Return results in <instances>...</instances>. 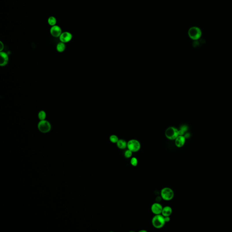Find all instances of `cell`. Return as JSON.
I'll return each instance as SVG.
<instances>
[{
  "label": "cell",
  "instance_id": "1",
  "mask_svg": "<svg viewBox=\"0 0 232 232\" xmlns=\"http://www.w3.org/2000/svg\"><path fill=\"white\" fill-rule=\"evenodd\" d=\"M152 223L153 226L157 229L163 228L166 223L165 220L164 216L161 214L155 215L152 219Z\"/></svg>",
  "mask_w": 232,
  "mask_h": 232
},
{
  "label": "cell",
  "instance_id": "2",
  "mask_svg": "<svg viewBox=\"0 0 232 232\" xmlns=\"http://www.w3.org/2000/svg\"><path fill=\"white\" fill-rule=\"evenodd\" d=\"M161 196L163 200L168 201L173 199L174 192L173 189L169 187H165L161 190Z\"/></svg>",
  "mask_w": 232,
  "mask_h": 232
},
{
  "label": "cell",
  "instance_id": "3",
  "mask_svg": "<svg viewBox=\"0 0 232 232\" xmlns=\"http://www.w3.org/2000/svg\"><path fill=\"white\" fill-rule=\"evenodd\" d=\"M165 136L166 138L169 140H175L177 137L179 136V130L175 127H169L165 130Z\"/></svg>",
  "mask_w": 232,
  "mask_h": 232
},
{
  "label": "cell",
  "instance_id": "4",
  "mask_svg": "<svg viewBox=\"0 0 232 232\" xmlns=\"http://www.w3.org/2000/svg\"><path fill=\"white\" fill-rule=\"evenodd\" d=\"M127 148L132 152H137L140 150L141 148L140 141L136 139H131L128 142Z\"/></svg>",
  "mask_w": 232,
  "mask_h": 232
},
{
  "label": "cell",
  "instance_id": "5",
  "mask_svg": "<svg viewBox=\"0 0 232 232\" xmlns=\"http://www.w3.org/2000/svg\"><path fill=\"white\" fill-rule=\"evenodd\" d=\"M188 35L190 39L193 40H197L200 38L202 35L201 30L199 28L196 26L192 27L188 31Z\"/></svg>",
  "mask_w": 232,
  "mask_h": 232
},
{
  "label": "cell",
  "instance_id": "6",
  "mask_svg": "<svg viewBox=\"0 0 232 232\" xmlns=\"http://www.w3.org/2000/svg\"><path fill=\"white\" fill-rule=\"evenodd\" d=\"M38 128L39 131L42 133L48 132L51 128V124L48 121L44 120L40 121L38 125Z\"/></svg>",
  "mask_w": 232,
  "mask_h": 232
},
{
  "label": "cell",
  "instance_id": "7",
  "mask_svg": "<svg viewBox=\"0 0 232 232\" xmlns=\"http://www.w3.org/2000/svg\"><path fill=\"white\" fill-rule=\"evenodd\" d=\"M163 206L161 204L158 203H154L151 206V211L155 215L161 214Z\"/></svg>",
  "mask_w": 232,
  "mask_h": 232
},
{
  "label": "cell",
  "instance_id": "8",
  "mask_svg": "<svg viewBox=\"0 0 232 232\" xmlns=\"http://www.w3.org/2000/svg\"><path fill=\"white\" fill-rule=\"evenodd\" d=\"M51 35L54 37H60L62 33V30L58 25H55L52 26L50 30Z\"/></svg>",
  "mask_w": 232,
  "mask_h": 232
},
{
  "label": "cell",
  "instance_id": "9",
  "mask_svg": "<svg viewBox=\"0 0 232 232\" xmlns=\"http://www.w3.org/2000/svg\"><path fill=\"white\" fill-rule=\"evenodd\" d=\"M73 38V35L69 32H64L61 34L60 36V40L61 42L67 43L70 41Z\"/></svg>",
  "mask_w": 232,
  "mask_h": 232
},
{
  "label": "cell",
  "instance_id": "10",
  "mask_svg": "<svg viewBox=\"0 0 232 232\" xmlns=\"http://www.w3.org/2000/svg\"><path fill=\"white\" fill-rule=\"evenodd\" d=\"M185 142V137L183 135H179L175 140V145L177 148H182Z\"/></svg>",
  "mask_w": 232,
  "mask_h": 232
},
{
  "label": "cell",
  "instance_id": "11",
  "mask_svg": "<svg viewBox=\"0 0 232 232\" xmlns=\"http://www.w3.org/2000/svg\"><path fill=\"white\" fill-rule=\"evenodd\" d=\"M0 56H1L0 65L1 66H5L7 65L8 62V56L6 53L1 51L0 53Z\"/></svg>",
  "mask_w": 232,
  "mask_h": 232
},
{
  "label": "cell",
  "instance_id": "12",
  "mask_svg": "<svg viewBox=\"0 0 232 232\" xmlns=\"http://www.w3.org/2000/svg\"><path fill=\"white\" fill-rule=\"evenodd\" d=\"M172 213V209L169 206L163 207L161 214L163 216H170Z\"/></svg>",
  "mask_w": 232,
  "mask_h": 232
},
{
  "label": "cell",
  "instance_id": "13",
  "mask_svg": "<svg viewBox=\"0 0 232 232\" xmlns=\"http://www.w3.org/2000/svg\"><path fill=\"white\" fill-rule=\"evenodd\" d=\"M116 144L118 148L121 150H124L127 148L128 142L124 139H119Z\"/></svg>",
  "mask_w": 232,
  "mask_h": 232
},
{
  "label": "cell",
  "instance_id": "14",
  "mask_svg": "<svg viewBox=\"0 0 232 232\" xmlns=\"http://www.w3.org/2000/svg\"><path fill=\"white\" fill-rule=\"evenodd\" d=\"M66 48V46L65 44V43L61 42L57 44L56 46V49L59 52H62L65 51V49Z\"/></svg>",
  "mask_w": 232,
  "mask_h": 232
},
{
  "label": "cell",
  "instance_id": "15",
  "mask_svg": "<svg viewBox=\"0 0 232 232\" xmlns=\"http://www.w3.org/2000/svg\"><path fill=\"white\" fill-rule=\"evenodd\" d=\"M56 19L54 16L49 17L48 20V22L49 24L51 26L56 25Z\"/></svg>",
  "mask_w": 232,
  "mask_h": 232
},
{
  "label": "cell",
  "instance_id": "16",
  "mask_svg": "<svg viewBox=\"0 0 232 232\" xmlns=\"http://www.w3.org/2000/svg\"><path fill=\"white\" fill-rule=\"evenodd\" d=\"M46 114L44 111H41L38 113V117L40 120H44L46 118Z\"/></svg>",
  "mask_w": 232,
  "mask_h": 232
},
{
  "label": "cell",
  "instance_id": "17",
  "mask_svg": "<svg viewBox=\"0 0 232 232\" xmlns=\"http://www.w3.org/2000/svg\"><path fill=\"white\" fill-rule=\"evenodd\" d=\"M109 140L113 143H117L118 141L119 140V138L117 136L115 135H112L109 137Z\"/></svg>",
  "mask_w": 232,
  "mask_h": 232
},
{
  "label": "cell",
  "instance_id": "18",
  "mask_svg": "<svg viewBox=\"0 0 232 232\" xmlns=\"http://www.w3.org/2000/svg\"><path fill=\"white\" fill-rule=\"evenodd\" d=\"M138 160L137 158L135 157H133L131 158V161H130V163L132 166H137L138 165Z\"/></svg>",
  "mask_w": 232,
  "mask_h": 232
},
{
  "label": "cell",
  "instance_id": "19",
  "mask_svg": "<svg viewBox=\"0 0 232 232\" xmlns=\"http://www.w3.org/2000/svg\"><path fill=\"white\" fill-rule=\"evenodd\" d=\"M132 152L130 151V150L128 149L125 152L124 156L126 158H131L132 156Z\"/></svg>",
  "mask_w": 232,
  "mask_h": 232
},
{
  "label": "cell",
  "instance_id": "20",
  "mask_svg": "<svg viewBox=\"0 0 232 232\" xmlns=\"http://www.w3.org/2000/svg\"><path fill=\"white\" fill-rule=\"evenodd\" d=\"M165 220V223H168L170 221V216L164 217Z\"/></svg>",
  "mask_w": 232,
  "mask_h": 232
},
{
  "label": "cell",
  "instance_id": "21",
  "mask_svg": "<svg viewBox=\"0 0 232 232\" xmlns=\"http://www.w3.org/2000/svg\"><path fill=\"white\" fill-rule=\"evenodd\" d=\"M3 49H4V45H3L2 42L1 41V42H0V51H2V50H3Z\"/></svg>",
  "mask_w": 232,
  "mask_h": 232
},
{
  "label": "cell",
  "instance_id": "22",
  "mask_svg": "<svg viewBox=\"0 0 232 232\" xmlns=\"http://www.w3.org/2000/svg\"><path fill=\"white\" fill-rule=\"evenodd\" d=\"M148 232V231H146V230H140V231H139V232Z\"/></svg>",
  "mask_w": 232,
  "mask_h": 232
}]
</instances>
